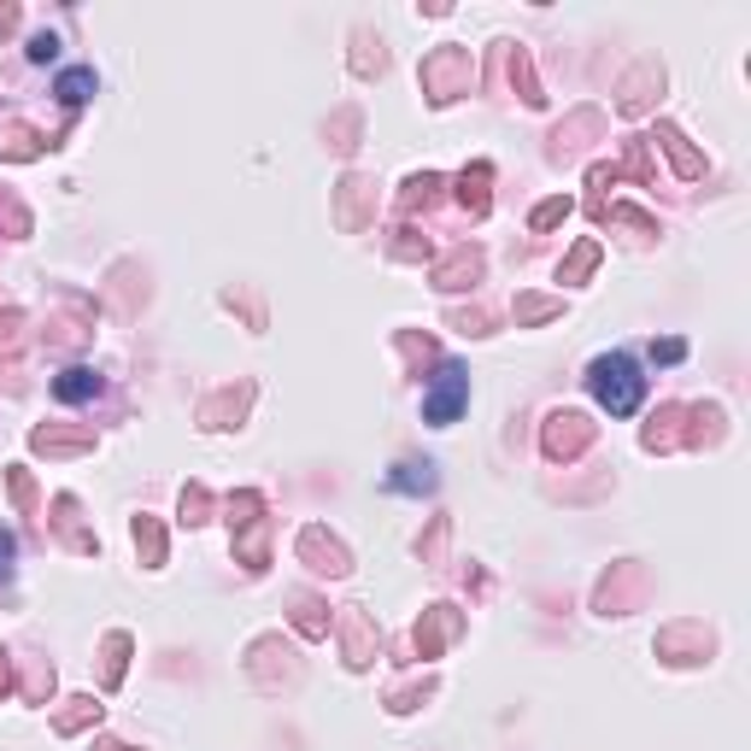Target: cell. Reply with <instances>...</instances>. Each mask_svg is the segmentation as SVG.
<instances>
[{"instance_id": "cell-1", "label": "cell", "mask_w": 751, "mask_h": 751, "mask_svg": "<svg viewBox=\"0 0 751 751\" xmlns=\"http://www.w3.org/2000/svg\"><path fill=\"white\" fill-rule=\"evenodd\" d=\"M587 394L605 405L610 417H634L640 400H646V376H640L634 353H599L587 365Z\"/></svg>"}, {"instance_id": "cell-2", "label": "cell", "mask_w": 751, "mask_h": 751, "mask_svg": "<svg viewBox=\"0 0 751 751\" xmlns=\"http://www.w3.org/2000/svg\"><path fill=\"white\" fill-rule=\"evenodd\" d=\"M464 405H469V370L458 358H441V370L422 388V422H429V429H452V422L464 417Z\"/></svg>"}, {"instance_id": "cell-3", "label": "cell", "mask_w": 751, "mask_h": 751, "mask_svg": "<svg viewBox=\"0 0 751 751\" xmlns=\"http://www.w3.org/2000/svg\"><path fill=\"white\" fill-rule=\"evenodd\" d=\"M434 464L429 458H400L394 469H388V493H412V499H422V493H434Z\"/></svg>"}, {"instance_id": "cell-4", "label": "cell", "mask_w": 751, "mask_h": 751, "mask_svg": "<svg viewBox=\"0 0 751 751\" xmlns=\"http://www.w3.org/2000/svg\"><path fill=\"white\" fill-rule=\"evenodd\" d=\"M100 370H88V365H71V370H59L53 376V400H65V405H83V400H100Z\"/></svg>"}, {"instance_id": "cell-5", "label": "cell", "mask_w": 751, "mask_h": 751, "mask_svg": "<svg viewBox=\"0 0 751 751\" xmlns=\"http://www.w3.org/2000/svg\"><path fill=\"white\" fill-rule=\"evenodd\" d=\"M582 446H587V417L558 412L552 429H546V452H552V458H563V452H582Z\"/></svg>"}, {"instance_id": "cell-6", "label": "cell", "mask_w": 751, "mask_h": 751, "mask_svg": "<svg viewBox=\"0 0 751 751\" xmlns=\"http://www.w3.org/2000/svg\"><path fill=\"white\" fill-rule=\"evenodd\" d=\"M94 88H100V76H94V65H71V71H59V83H53V94H59V106H83V100H94Z\"/></svg>"}, {"instance_id": "cell-7", "label": "cell", "mask_w": 751, "mask_h": 751, "mask_svg": "<svg viewBox=\"0 0 751 751\" xmlns=\"http://www.w3.org/2000/svg\"><path fill=\"white\" fill-rule=\"evenodd\" d=\"M488 177H493V170L488 165H476V170H464V177H458V200H464V206L469 212H488Z\"/></svg>"}, {"instance_id": "cell-8", "label": "cell", "mask_w": 751, "mask_h": 751, "mask_svg": "<svg viewBox=\"0 0 751 751\" xmlns=\"http://www.w3.org/2000/svg\"><path fill=\"white\" fill-rule=\"evenodd\" d=\"M452 634V610L446 605H434V617H429V629H417V652L422 657H434V652H441V640Z\"/></svg>"}, {"instance_id": "cell-9", "label": "cell", "mask_w": 751, "mask_h": 751, "mask_svg": "<svg viewBox=\"0 0 751 751\" xmlns=\"http://www.w3.org/2000/svg\"><path fill=\"white\" fill-rule=\"evenodd\" d=\"M135 546H141V558H147V563H165V535H159L153 516H135Z\"/></svg>"}, {"instance_id": "cell-10", "label": "cell", "mask_w": 751, "mask_h": 751, "mask_svg": "<svg viewBox=\"0 0 751 751\" xmlns=\"http://www.w3.org/2000/svg\"><path fill=\"white\" fill-rule=\"evenodd\" d=\"M476 264H481L476 253H458V259L441 271V288H464V276H476Z\"/></svg>"}, {"instance_id": "cell-11", "label": "cell", "mask_w": 751, "mask_h": 751, "mask_svg": "<svg viewBox=\"0 0 751 751\" xmlns=\"http://www.w3.org/2000/svg\"><path fill=\"white\" fill-rule=\"evenodd\" d=\"M12 563H19V535H12V528H0V587L12 582Z\"/></svg>"}, {"instance_id": "cell-12", "label": "cell", "mask_w": 751, "mask_h": 751, "mask_svg": "<svg viewBox=\"0 0 751 751\" xmlns=\"http://www.w3.org/2000/svg\"><path fill=\"white\" fill-rule=\"evenodd\" d=\"M681 358H687V341H676V335L652 341V365H681Z\"/></svg>"}, {"instance_id": "cell-13", "label": "cell", "mask_w": 751, "mask_h": 751, "mask_svg": "<svg viewBox=\"0 0 751 751\" xmlns=\"http://www.w3.org/2000/svg\"><path fill=\"white\" fill-rule=\"evenodd\" d=\"M24 53L36 59V65H47V59L59 53V36H53V29H41V36H29V47H24Z\"/></svg>"}, {"instance_id": "cell-14", "label": "cell", "mask_w": 751, "mask_h": 751, "mask_svg": "<svg viewBox=\"0 0 751 751\" xmlns=\"http://www.w3.org/2000/svg\"><path fill=\"white\" fill-rule=\"evenodd\" d=\"M563 212H570V200H546V206L535 212V229H552V224H558Z\"/></svg>"}, {"instance_id": "cell-15", "label": "cell", "mask_w": 751, "mask_h": 751, "mask_svg": "<svg viewBox=\"0 0 751 751\" xmlns=\"http://www.w3.org/2000/svg\"><path fill=\"white\" fill-rule=\"evenodd\" d=\"M123 646H130V640L112 634V664H106V681H118V676H123Z\"/></svg>"}, {"instance_id": "cell-16", "label": "cell", "mask_w": 751, "mask_h": 751, "mask_svg": "<svg viewBox=\"0 0 751 751\" xmlns=\"http://www.w3.org/2000/svg\"><path fill=\"white\" fill-rule=\"evenodd\" d=\"M593 271V247H582V253L570 259V271H563V282H575V276H587Z\"/></svg>"}, {"instance_id": "cell-17", "label": "cell", "mask_w": 751, "mask_h": 751, "mask_svg": "<svg viewBox=\"0 0 751 751\" xmlns=\"http://www.w3.org/2000/svg\"><path fill=\"white\" fill-rule=\"evenodd\" d=\"M0 693H12V676H7V652H0Z\"/></svg>"}]
</instances>
